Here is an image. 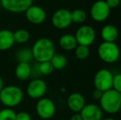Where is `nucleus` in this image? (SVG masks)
<instances>
[{
	"mask_svg": "<svg viewBox=\"0 0 121 120\" xmlns=\"http://www.w3.org/2000/svg\"><path fill=\"white\" fill-rule=\"evenodd\" d=\"M33 58L37 62L50 61L55 54V47L54 42L49 38H40L35 40L31 48Z\"/></svg>",
	"mask_w": 121,
	"mask_h": 120,
	"instance_id": "1",
	"label": "nucleus"
},
{
	"mask_svg": "<svg viewBox=\"0 0 121 120\" xmlns=\"http://www.w3.org/2000/svg\"><path fill=\"white\" fill-rule=\"evenodd\" d=\"M75 55L80 60H84L88 58L90 54V49L89 46L86 45H78V46L75 48Z\"/></svg>",
	"mask_w": 121,
	"mask_h": 120,
	"instance_id": "22",
	"label": "nucleus"
},
{
	"mask_svg": "<svg viewBox=\"0 0 121 120\" xmlns=\"http://www.w3.org/2000/svg\"><path fill=\"white\" fill-rule=\"evenodd\" d=\"M36 114L40 119H49L55 114L56 106L54 102L49 98H40L35 105Z\"/></svg>",
	"mask_w": 121,
	"mask_h": 120,
	"instance_id": "6",
	"label": "nucleus"
},
{
	"mask_svg": "<svg viewBox=\"0 0 121 120\" xmlns=\"http://www.w3.org/2000/svg\"><path fill=\"white\" fill-rule=\"evenodd\" d=\"M82 120H100L103 117V111L96 104H87L80 111Z\"/></svg>",
	"mask_w": 121,
	"mask_h": 120,
	"instance_id": "13",
	"label": "nucleus"
},
{
	"mask_svg": "<svg viewBox=\"0 0 121 120\" xmlns=\"http://www.w3.org/2000/svg\"><path fill=\"white\" fill-rule=\"evenodd\" d=\"M86 104L85 98L81 93L73 92L67 99V105L69 109L73 113H80Z\"/></svg>",
	"mask_w": 121,
	"mask_h": 120,
	"instance_id": "14",
	"label": "nucleus"
},
{
	"mask_svg": "<svg viewBox=\"0 0 121 120\" xmlns=\"http://www.w3.org/2000/svg\"><path fill=\"white\" fill-rule=\"evenodd\" d=\"M26 20L34 25L42 24L46 19V12L41 7L37 5H31L25 12Z\"/></svg>",
	"mask_w": 121,
	"mask_h": 120,
	"instance_id": "12",
	"label": "nucleus"
},
{
	"mask_svg": "<svg viewBox=\"0 0 121 120\" xmlns=\"http://www.w3.org/2000/svg\"><path fill=\"white\" fill-rule=\"evenodd\" d=\"M50 62L52 63L54 69L55 70H62L65 68L68 64V59L62 54H54V56L50 59Z\"/></svg>",
	"mask_w": 121,
	"mask_h": 120,
	"instance_id": "19",
	"label": "nucleus"
},
{
	"mask_svg": "<svg viewBox=\"0 0 121 120\" xmlns=\"http://www.w3.org/2000/svg\"><path fill=\"white\" fill-rule=\"evenodd\" d=\"M59 46L63 50H67V51L75 50V48L78 46V42H77V40L75 38V35H71V34L63 35L59 38Z\"/></svg>",
	"mask_w": 121,
	"mask_h": 120,
	"instance_id": "18",
	"label": "nucleus"
},
{
	"mask_svg": "<svg viewBox=\"0 0 121 120\" xmlns=\"http://www.w3.org/2000/svg\"><path fill=\"white\" fill-rule=\"evenodd\" d=\"M100 36L105 42H115L119 36V30L114 25H105L100 30Z\"/></svg>",
	"mask_w": 121,
	"mask_h": 120,
	"instance_id": "16",
	"label": "nucleus"
},
{
	"mask_svg": "<svg viewBox=\"0 0 121 120\" xmlns=\"http://www.w3.org/2000/svg\"><path fill=\"white\" fill-rule=\"evenodd\" d=\"M16 120H31V117L27 112L22 111L16 114Z\"/></svg>",
	"mask_w": 121,
	"mask_h": 120,
	"instance_id": "27",
	"label": "nucleus"
},
{
	"mask_svg": "<svg viewBox=\"0 0 121 120\" xmlns=\"http://www.w3.org/2000/svg\"><path fill=\"white\" fill-rule=\"evenodd\" d=\"M70 120H82L80 113H74L70 118Z\"/></svg>",
	"mask_w": 121,
	"mask_h": 120,
	"instance_id": "30",
	"label": "nucleus"
},
{
	"mask_svg": "<svg viewBox=\"0 0 121 120\" xmlns=\"http://www.w3.org/2000/svg\"><path fill=\"white\" fill-rule=\"evenodd\" d=\"M110 8L104 0H97L91 7L90 15L93 21L96 22H102L109 17Z\"/></svg>",
	"mask_w": 121,
	"mask_h": 120,
	"instance_id": "8",
	"label": "nucleus"
},
{
	"mask_svg": "<svg viewBox=\"0 0 121 120\" xmlns=\"http://www.w3.org/2000/svg\"><path fill=\"white\" fill-rule=\"evenodd\" d=\"M13 37L15 43L25 44L30 39V33L25 29H18L13 32Z\"/></svg>",
	"mask_w": 121,
	"mask_h": 120,
	"instance_id": "21",
	"label": "nucleus"
},
{
	"mask_svg": "<svg viewBox=\"0 0 121 120\" xmlns=\"http://www.w3.org/2000/svg\"><path fill=\"white\" fill-rule=\"evenodd\" d=\"M100 120H116V119H112V118H105V119H103V118H102Z\"/></svg>",
	"mask_w": 121,
	"mask_h": 120,
	"instance_id": "32",
	"label": "nucleus"
},
{
	"mask_svg": "<svg viewBox=\"0 0 121 120\" xmlns=\"http://www.w3.org/2000/svg\"><path fill=\"white\" fill-rule=\"evenodd\" d=\"M32 58L33 56H32L31 50H26V49L22 50L17 54V59L19 62H29Z\"/></svg>",
	"mask_w": 121,
	"mask_h": 120,
	"instance_id": "25",
	"label": "nucleus"
},
{
	"mask_svg": "<svg viewBox=\"0 0 121 120\" xmlns=\"http://www.w3.org/2000/svg\"><path fill=\"white\" fill-rule=\"evenodd\" d=\"M121 0H105V3H107V5L109 6V8H115L120 4Z\"/></svg>",
	"mask_w": 121,
	"mask_h": 120,
	"instance_id": "28",
	"label": "nucleus"
},
{
	"mask_svg": "<svg viewBox=\"0 0 121 120\" xmlns=\"http://www.w3.org/2000/svg\"><path fill=\"white\" fill-rule=\"evenodd\" d=\"M120 112H121V109H120Z\"/></svg>",
	"mask_w": 121,
	"mask_h": 120,
	"instance_id": "33",
	"label": "nucleus"
},
{
	"mask_svg": "<svg viewBox=\"0 0 121 120\" xmlns=\"http://www.w3.org/2000/svg\"><path fill=\"white\" fill-rule=\"evenodd\" d=\"M112 89L121 93V73H117L113 76Z\"/></svg>",
	"mask_w": 121,
	"mask_h": 120,
	"instance_id": "26",
	"label": "nucleus"
},
{
	"mask_svg": "<svg viewBox=\"0 0 121 120\" xmlns=\"http://www.w3.org/2000/svg\"><path fill=\"white\" fill-rule=\"evenodd\" d=\"M71 18H72V22L76 24H82L85 22L87 18V14L82 9H74L71 12Z\"/></svg>",
	"mask_w": 121,
	"mask_h": 120,
	"instance_id": "20",
	"label": "nucleus"
},
{
	"mask_svg": "<svg viewBox=\"0 0 121 120\" xmlns=\"http://www.w3.org/2000/svg\"><path fill=\"white\" fill-rule=\"evenodd\" d=\"M47 91V84L41 79H34L28 84L26 92L31 99H40Z\"/></svg>",
	"mask_w": 121,
	"mask_h": 120,
	"instance_id": "11",
	"label": "nucleus"
},
{
	"mask_svg": "<svg viewBox=\"0 0 121 120\" xmlns=\"http://www.w3.org/2000/svg\"><path fill=\"white\" fill-rule=\"evenodd\" d=\"M102 94H103V92H102L101 91L97 90V89H95V91H93V93H92V97H93V99L99 100V99H100V97H101Z\"/></svg>",
	"mask_w": 121,
	"mask_h": 120,
	"instance_id": "29",
	"label": "nucleus"
},
{
	"mask_svg": "<svg viewBox=\"0 0 121 120\" xmlns=\"http://www.w3.org/2000/svg\"><path fill=\"white\" fill-rule=\"evenodd\" d=\"M38 71L40 74L42 75H50L53 72H54V67H53L52 63L50 61H46V62H39L38 64Z\"/></svg>",
	"mask_w": 121,
	"mask_h": 120,
	"instance_id": "23",
	"label": "nucleus"
},
{
	"mask_svg": "<svg viewBox=\"0 0 121 120\" xmlns=\"http://www.w3.org/2000/svg\"><path fill=\"white\" fill-rule=\"evenodd\" d=\"M3 87H4V82H3V78H2L1 76H0V91L3 90Z\"/></svg>",
	"mask_w": 121,
	"mask_h": 120,
	"instance_id": "31",
	"label": "nucleus"
},
{
	"mask_svg": "<svg viewBox=\"0 0 121 120\" xmlns=\"http://www.w3.org/2000/svg\"><path fill=\"white\" fill-rule=\"evenodd\" d=\"M113 74L109 69L101 68L96 72L93 79L95 88L101 91L102 92L112 89Z\"/></svg>",
	"mask_w": 121,
	"mask_h": 120,
	"instance_id": "5",
	"label": "nucleus"
},
{
	"mask_svg": "<svg viewBox=\"0 0 121 120\" xmlns=\"http://www.w3.org/2000/svg\"><path fill=\"white\" fill-rule=\"evenodd\" d=\"M32 74V69L29 62H19L15 68L16 77L20 81H26Z\"/></svg>",
	"mask_w": 121,
	"mask_h": 120,
	"instance_id": "17",
	"label": "nucleus"
},
{
	"mask_svg": "<svg viewBox=\"0 0 121 120\" xmlns=\"http://www.w3.org/2000/svg\"><path fill=\"white\" fill-rule=\"evenodd\" d=\"M17 113L12 108H5L0 110V120H16Z\"/></svg>",
	"mask_w": 121,
	"mask_h": 120,
	"instance_id": "24",
	"label": "nucleus"
},
{
	"mask_svg": "<svg viewBox=\"0 0 121 120\" xmlns=\"http://www.w3.org/2000/svg\"><path fill=\"white\" fill-rule=\"evenodd\" d=\"M54 27L58 30H64L72 24L71 12L66 8H60L54 12L51 17Z\"/></svg>",
	"mask_w": 121,
	"mask_h": 120,
	"instance_id": "9",
	"label": "nucleus"
},
{
	"mask_svg": "<svg viewBox=\"0 0 121 120\" xmlns=\"http://www.w3.org/2000/svg\"><path fill=\"white\" fill-rule=\"evenodd\" d=\"M75 38L78 45L90 46L96 40V30L89 25H83L77 30L75 33Z\"/></svg>",
	"mask_w": 121,
	"mask_h": 120,
	"instance_id": "7",
	"label": "nucleus"
},
{
	"mask_svg": "<svg viewBox=\"0 0 121 120\" xmlns=\"http://www.w3.org/2000/svg\"><path fill=\"white\" fill-rule=\"evenodd\" d=\"M23 91L17 86L4 87L0 91V102L7 108L17 107L23 99Z\"/></svg>",
	"mask_w": 121,
	"mask_h": 120,
	"instance_id": "3",
	"label": "nucleus"
},
{
	"mask_svg": "<svg viewBox=\"0 0 121 120\" xmlns=\"http://www.w3.org/2000/svg\"><path fill=\"white\" fill-rule=\"evenodd\" d=\"M33 0H0V5L6 11L13 13L25 12L32 5Z\"/></svg>",
	"mask_w": 121,
	"mask_h": 120,
	"instance_id": "10",
	"label": "nucleus"
},
{
	"mask_svg": "<svg viewBox=\"0 0 121 120\" xmlns=\"http://www.w3.org/2000/svg\"><path fill=\"white\" fill-rule=\"evenodd\" d=\"M0 104H1V102H0Z\"/></svg>",
	"mask_w": 121,
	"mask_h": 120,
	"instance_id": "34",
	"label": "nucleus"
},
{
	"mask_svg": "<svg viewBox=\"0 0 121 120\" xmlns=\"http://www.w3.org/2000/svg\"><path fill=\"white\" fill-rule=\"evenodd\" d=\"M97 54L100 60L106 63H114L117 62L120 56V50L115 42L100 43L97 49Z\"/></svg>",
	"mask_w": 121,
	"mask_h": 120,
	"instance_id": "4",
	"label": "nucleus"
},
{
	"mask_svg": "<svg viewBox=\"0 0 121 120\" xmlns=\"http://www.w3.org/2000/svg\"><path fill=\"white\" fill-rule=\"evenodd\" d=\"M13 32L10 30L3 29L0 30V51H6L14 45Z\"/></svg>",
	"mask_w": 121,
	"mask_h": 120,
	"instance_id": "15",
	"label": "nucleus"
},
{
	"mask_svg": "<svg viewBox=\"0 0 121 120\" xmlns=\"http://www.w3.org/2000/svg\"><path fill=\"white\" fill-rule=\"evenodd\" d=\"M99 102L103 112L108 114H115L121 109V93L114 89L104 91Z\"/></svg>",
	"mask_w": 121,
	"mask_h": 120,
	"instance_id": "2",
	"label": "nucleus"
}]
</instances>
